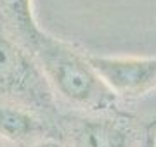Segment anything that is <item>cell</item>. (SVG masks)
<instances>
[{
	"label": "cell",
	"mask_w": 156,
	"mask_h": 147,
	"mask_svg": "<svg viewBox=\"0 0 156 147\" xmlns=\"http://www.w3.org/2000/svg\"><path fill=\"white\" fill-rule=\"evenodd\" d=\"M28 47L47 80L68 102L92 111H104L115 106L116 95L90 68L85 54L45 29Z\"/></svg>",
	"instance_id": "obj_1"
},
{
	"label": "cell",
	"mask_w": 156,
	"mask_h": 147,
	"mask_svg": "<svg viewBox=\"0 0 156 147\" xmlns=\"http://www.w3.org/2000/svg\"><path fill=\"white\" fill-rule=\"evenodd\" d=\"M0 147H5V145H2V144H0Z\"/></svg>",
	"instance_id": "obj_8"
},
{
	"label": "cell",
	"mask_w": 156,
	"mask_h": 147,
	"mask_svg": "<svg viewBox=\"0 0 156 147\" xmlns=\"http://www.w3.org/2000/svg\"><path fill=\"white\" fill-rule=\"evenodd\" d=\"M0 11L26 45L40 35L42 28L35 19L33 0H0Z\"/></svg>",
	"instance_id": "obj_5"
},
{
	"label": "cell",
	"mask_w": 156,
	"mask_h": 147,
	"mask_svg": "<svg viewBox=\"0 0 156 147\" xmlns=\"http://www.w3.org/2000/svg\"><path fill=\"white\" fill-rule=\"evenodd\" d=\"M37 128L38 121L30 111L12 104H0V138L23 142L33 135Z\"/></svg>",
	"instance_id": "obj_4"
},
{
	"label": "cell",
	"mask_w": 156,
	"mask_h": 147,
	"mask_svg": "<svg viewBox=\"0 0 156 147\" xmlns=\"http://www.w3.org/2000/svg\"><path fill=\"white\" fill-rule=\"evenodd\" d=\"M85 59L116 97H139L156 87V57L85 54Z\"/></svg>",
	"instance_id": "obj_2"
},
{
	"label": "cell",
	"mask_w": 156,
	"mask_h": 147,
	"mask_svg": "<svg viewBox=\"0 0 156 147\" xmlns=\"http://www.w3.org/2000/svg\"><path fill=\"white\" fill-rule=\"evenodd\" d=\"M35 147H64L62 144H59L57 140H52V138H47V140H42L38 142Z\"/></svg>",
	"instance_id": "obj_7"
},
{
	"label": "cell",
	"mask_w": 156,
	"mask_h": 147,
	"mask_svg": "<svg viewBox=\"0 0 156 147\" xmlns=\"http://www.w3.org/2000/svg\"><path fill=\"white\" fill-rule=\"evenodd\" d=\"M35 68L26 52L11 38L0 36V87L21 92L35 85Z\"/></svg>",
	"instance_id": "obj_3"
},
{
	"label": "cell",
	"mask_w": 156,
	"mask_h": 147,
	"mask_svg": "<svg viewBox=\"0 0 156 147\" xmlns=\"http://www.w3.org/2000/svg\"><path fill=\"white\" fill-rule=\"evenodd\" d=\"M140 147H156V121H153L146 128V133H144V138H142Z\"/></svg>",
	"instance_id": "obj_6"
}]
</instances>
